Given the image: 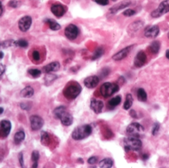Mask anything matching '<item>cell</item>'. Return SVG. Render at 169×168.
<instances>
[{
	"label": "cell",
	"mask_w": 169,
	"mask_h": 168,
	"mask_svg": "<svg viewBox=\"0 0 169 168\" xmlns=\"http://www.w3.org/2000/svg\"><path fill=\"white\" fill-rule=\"evenodd\" d=\"M53 114L55 117L60 120L62 124L65 126L71 125L73 122V117L64 106L57 107L53 110Z\"/></svg>",
	"instance_id": "1"
},
{
	"label": "cell",
	"mask_w": 169,
	"mask_h": 168,
	"mask_svg": "<svg viewBox=\"0 0 169 168\" xmlns=\"http://www.w3.org/2000/svg\"><path fill=\"white\" fill-rule=\"evenodd\" d=\"M92 132V126L85 124L77 127L72 132L71 136L75 141H80L89 137Z\"/></svg>",
	"instance_id": "2"
},
{
	"label": "cell",
	"mask_w": 169,
	"mask_h": 168,
	"mask_svg": "<svg viewBox=\"0 0 169 168\" xmlns=\"http://www.w3.org/2000/svg\"><path fill=\"white\" fill-rule=\"evenodd\" d=\"M81 91V86L78 82H73L65 87L63 93L66 98L73 100L80 95Z\"/></svg>",
	"instance_id": "3"
},
{
	"label": "cell",
	"mask_w": 169,
	"mask_h": 168,
	"mask_svg": "<svg viewBox=\"0 0 169 168\" xmlns=\"http://www.w3.org/2000/svg\"><path fill=\"white\" fill-rule=\"evenodd\" d=\"M124 144L125 150L126 152L130 150L137 152L142 148V141L139 138L130 136L125 138Z\"/></svg>",
	"instance_id": "4"
},
{
	"label": "cell",
	"mask_w": 169,
	"mask_h": 168,
	"mask_svg": "<svg viewBox=\"0 0 169 168\" xmlns=\"http://www.w3.org/2000/svg\"><path fill=\"white\" fill-rule=\"evenodd\" d=\"M119 89V86L117 83L107 82L102 84L100 88V93L104 98H108L117 93Z\"/></svg>",
	"instance_id": "5"
},
{
	"label": "cell",
	"mask_w": 169,
	"mask_h": 168,
	"mask_svg": "<svg viewBox=\"0 0 169 168\" xmlns=\"http://www.w3.org/2000/svg\"><path fill=\"white\" fill-rule=\"evenodd\" d=\"M144 127L137 122L131 123L127 127L126 133L129 136L139 138L144 135Z\"/></svg>",
	"instance_id": "6"
},
{
	"label": "cell",
	"mask_w": 169,
	"mask_h": 168,
	"mask_svg": "<svg viewBox=\"0 0 169 168\" xmlns=\"http://www.w3.org/2000/svg\"><path fill=\"white\" fill-rule=\"evenodd\" d=\"M169 12V0H164L160 3L158 7L153 11L151 16L153 18H158Z\"/></svg>",
	"instance_id": "7"
},
{
	"label": "cell",
	"mask_w": 169,
	"mask_h": 168,
	"mask_svg": "<svg viewBox=\"0 0 169 168\" xmlns=\"http://www.w3.org/2000/svg\"><path fill=\"white\" fill-rule=\"evenodd\" d=\"M79 34V30L77 26L74 24H70L65 28L64 34L66 38L70 40L76 39Z\"/></svg>",
	"instance_id": "8"
},
{
	"label": "cell",
	"mask_w": 169,
	"mask_h": 168,
	"mask_svg": "<svg viewBox=\"0 0 169 168\" xmlns=\"http://www.w3.org/2000/svg\"><path fill=\"white\" fill-rule=\"evenodd\" d=\"M30 122L31 129L34 131H38L43 127L44 121L40 116L33 115L30 117Z\"/></svg>",
	"instance_id": "9"
},
{
	"label": "cell",
	"mask_w": 169,
	"mask_h": 168,
	"mask_svg": "<svg viewBox=\"0 0 169 168\" xmlns=\"http://www.w3.org/2000/svg\"><path fill=\"white\" fill-rule=\"evenodd\" d=\"M134 44L129 45L121 50L120 51H118L113 55L112 57V59L116 61L124 59L126 57H127V56L130 53L132 48H134Z\"/></svg>",
	"instance_id": "10"
},
{
	"label": "cell",
	"mask_w": 169,
	"mask_h": 168,
	"mask_svg": "<svg viewBox=\"0 0 169 168\" xmlns=\"http://www.w3.org/2000/svg\"><path fill=\"white\" fill-rule=\"evenodd\" d=\"M132 3V2L131 0H124L118 2L110 7L109 8V12L111 14H116L121 10L130 6Z\"/></svg>",
	"instance_id": "11"
},
{
	"label": "cell",
	"mask_w": 169,
	"mask_h": 168,
	"mask_svg": "<svg viewBox=\"0 0 169 168\" xmlns=\"http://www.w3.org/2000/svg\"><path fill=\"white\" fill-rule=\"evenodd\" d=\"M12 129V123L7 120H2L0 122V135L2 137L8 136Z\"/></svg>",
	"instance_id": "12"
},
{
	"label": "cell",
	"mask_w": 169,
	"mask_h": 168,
	"mask_svg": "<svg viewBox=\"0 0 169 168\" xmlns=\"http://www.w3.org/2000/svg\"><path fill=\"white\" fill-rule=\"evenodd\" d=\"M159 32V27L158 25H149L144 30V36L147 38L154 39L157 37Z\"/></svg>",
	"instance_id": "13"
},
{
	"label": "cell",
	"mask_w": 169,
	"mask_h": 168,
	"mask_svg": "<svg viewBox=\"0 0 169 168\" xmlns=\"http://www.w3.org/2000/svg\"><path fill=\"white\" fill-rule=\"evenodd\" d=\"M32 23V19L29 16L23 17L18 22V27L22 32H26L29 29Z\"/></svg>",
	"instance_id": "14"
},
{
	"label": "cell",
	"mask_w": 169,
	"mask_h": 168,
	"mask_svg": "<svg viewBox=\"0 0 169 168\" xmlns=\"http://www.w3.org/2000/svg\"><path fill=\"white\" fill-rule=\"evenodd\" d=\"M99 77L97 76H89L84 79V84L87 88L93 89L97 86L99 82Z\"/></svg>",
	"instance_id": "15"
},
{
	"label": "cell",
	"mask_w": 169,
	"mask_h": 168,
	"mask_svg": "<svg viewBox=\"0 0 169 168\" xmlns=\"http://www.w3.org/2000/svg\"><path fill=\"white\" fill-rule=\"evenodd\" d=\"M103 107L104 104L102 101L96 99H92L90 103V108L95 114H98L102 113Z\"/></svg>",
	"instance_id": "16"
},
{
	"label": "cell",
	"mask_w": 169,
	"mask_h": 168,
	"mask_svg": "<svg viewBox=\"0 0 169 168\" xmlns=\"http://www.w3.org/2000/svg\"><path fill=\"white\" fill-rule=\"evenodd\" d=\"M147 56L146 53L142 50L139 51L137 54L134 59V65L137 68H141L146 64Z\"/></svg>",
	"instance_id": "17"
},
{
	"label": "cell",
	"mask_w": 169,
	"mask_h": 168,
	"mask_svg": "<svg viewBox=\"0 0 169 168\" xmlns=\"http://www.w3.org/2000/svg\"><path fill=\"white\" fill-rule=\"evenodd\" d=\"M51 11L54 16L58 18L64 16L66 12L64 7L60 4L52 5L51 7Z\"/></svg>",
	"instance_id": "18"
},
{
	"label": "cell",
	"mask_w": 169,
	"mask_h": 168,
	"mask_svg": "<svg viewBox=\"0 0 169 168\" xmlns=\"http://www.w3.org/2000/svg\"><path fill=\"white\" fill-rule=\"evenodd\" d=\"M60 63L58 62H52L43 67V71L46 73L58 71L60 69Z\"/></svg>",
	"instance_id": "19"
},
{
	"label": "cell",
	"mask_w": 169,
	"mask_h": 168,
	"mask_svg": "<svg viewBox=\"0 0 169 168\" xmlns=\"http://www.w3.org/2000/svg\"><path fill=\"white\" fill-rule=\"evenodd\" d=\"M144 25L143 22L141 20L134 22L130 25L128 27V30L130 33H134L140 30Z\"/></svg>",
	"instance_id": "20"
},
{
	"label": "cell",
	"mask_w": 169,
	"mask_h": 168,
	"mask_svg": "<svg viewBox=\"0 0 169 168\" xmlns=\"http://www.w3.org/2000/svg\"><path fill=\"white\" fill-rule=\"evenodd\" d=\"M34 94V90L32 87L28 86L20 91V95L22 98H31Z\"/></svg>",
	"instance_id": "21"
},
{
	"label": "cell",
	"mask_w": 169,
	"mask_h": 168,
	"mask_svg": "<svg viewBox=\"0 0 169 168\" xmlns=\"http://www.w3.org/2000/svg\"><path fill=\"white\" fill-rule=\"evenodd\" d=\"M113 165V161L110 158H106L101 160L99 163V166L102 168H110Z\"/></svg>",
	"instance_id": "22"
},
{
	"label": "cell",
	"mask_w": 169,
	"mask_h": 168,
	"mask_svg": "<svg viewBox=\"0 0 169 168\" xmlns=\"http://www.w3.org/2000/svg\"><path fill=\"white\" fill-rule=\"evenodd\" d=\"M46 22L49 25V27L52 31H57L60 30L61 26L56 20L53 19H47L46 20Z\"/></svg>",
	"instance_id": "23"
},
{
	"label": "cell",
	"mask_w": 169,
	"mask_h": 168,
	"mask_svg": "<svg viewBox=\"0 0 169 168\" xmlns=\"http://www.w3.org/2000/svg\"><path fill=\"white\" fill-rule=\"evenodd\" d=\"M13 138H14V143L16 144H20L25 139V133L23 131L17 132L16 134H14Z\"/></svg>",
	"instance_id": "24"
},
{
	"label": "cell",
	"mask_w": 169,
	"mask_h": 168,
	"mask_svg": "<svg viewBox=\"0 0 169 168\" xmlns=\"http://www.w3.org/2000/svg\"><path fill=\"white\" fill-rule=\"evenodd\" d=\"M121 101H122V98L121 96L118 95V96H115L113 98L111 99L108 102V104L109 107H111L112 109V108H115L118 105H119Z\"/></svg>",
	"instance_id": "25"
},
{
	"label": "cell",
	"mask_w": 169,
	"mask_h": 168,
	"mask_svg": "<svg viewBox=\"0 0 169 168\" xmlns=\"http://www.w3.org/2000/svg\"><path fill=\"white\" fill-rule=\"evenodd\" d=\"M161 47V44L158 40H154L152 42L149 46L150 50L153 54H157L159 51Z\"/></svg>",
	"instance_id": "26"
},
{
	"label": "cell",
	"mask_w": 169,
	"mask_h": 168,
	"mask_svg": "<svg viewBox=\"0 0 169 168\" xmlns=\"http://www.w3.org/2000/svg\"><path fill=\"white\" fill-rule=\"evenodd\" d=\"M137 98L138 101L142 102H146L147 99V92L144 89L140 88L137 91Z\"/></svg>",
	"instance_id": "27"
},
{
	"label": "cell",
	"mask_w": 169,
	"mask_h": 168,
	"mask_svg": "<svg viewBox=\"0 0 169 168\" xmlns=\"http://www.w3.org/2000/svg\"><path fill=\"white\" fill-rule=\"evenodd\" d=\"M133 101L134 100L132 98L131 94H128L126 97L125 101L123 105L124 109H125V110H128L130 109L133 104Z\"/></svg>",
	"instance_id": "28"
},
{
	"label": "cell",
	"mask_w": 169,
	"mask_h": 168,
	"mask_svg": "<svg viewBox=\"0 0 169 168\" xmlns=\"http://www.w3.org/2000/svg\"><path fill=\"white\" fill-rule=\"evenodd\" d=\"M41 142L45 146H47L50 142V136L47 132L42 131L41 133Z\"/></svg>",
	"instance_id": "29"
},
{
	"label": "cell",
	"mask_w": 169,
	"mask_h": 168,
	"mask_svg": "<svg viewBox=\"0 0 169 168\" xmlns=\"http://www.w3.org/2000/svg\"><path fill=\"white\" fill-rule=\"evenodd\" d=\"M104 49L102 47L97 48V49H96L94 53H93V55H92V59L93 61L98 59L99 58L102 57V55L104 54Z\"/></svg>",
	"instance_id": "30"
},
{
	"label": "cell",
	"mask_w": 169,
	"mask_h": 168,
	"mask_svg": "<svg viewBox=\"0 0 169 168\" xmlns=\"http://www.w3.org/2000/svg\"><path fill=\"white\" fill-rule=\"evenodd\" d=\"M57 78V77L56 75L51 73H47L45 78V83L47 85H50L54 81H56Z\"/></svg>",
	"instance_id": "31"
},
{
	"label": "cell",
	"mask_w": 169,
	"mask_h": 168,
	"mask_svg": "<svg viewBox=\"0 0 169 168\" xmlns=\"http://www.w3.org/2000/svg\"><path fill=\"white\" fill-rule=\"evenodd\" d=\"M28 72L32 77L34 78H38L41 76L42 72L37 69H30L28 71Z\"/></svg>",
	"instance_id": "32"
},
{
	"label": "cell",
	"mask_w": 169,
	"mask_h": 168,
	"mask_svg": "<svg viewBox=\"0 0 169 168\" xmlns=\"http://www.w3.org/2000/svg\"><path fill=\"white\" fill-rule=\"evenodd\" d=\"M14 44L17 46H19L20 48H26L28 45L27 41L24 39H20L14 42Z\"/></svg>",
	"instance_id": "33"
},
{
	"label": "cell",
	"mask_w": 169,
	"mask_h": 168,
	"mask_svg": "<svg viewBox=\"0 0 169 168\" xmlns=\"http://www.w3.org/2000/svg\"><path fill=\"white\" fill-rule=\"evenodd\" d=\"M40 158V153L38 150H34L32 152V154H31V160L32 162H38V160Z\"/></svg>",
	"instance_id": "34"
},
{
	"label": "cell",
	"mask_w": 169,
	"mask_h": 168,
	"mask_svg": "<svg viewBox=\"0 0 169 168\" xmlns=\"http://www.w3.org/2000/svg\"><path fill=\"white\" fill-rule=\"evenodd\" d=\"M110 72V70L109 68H104L103 69H102L99 72V76L102 78L105 77L109 75V73Z\"/></svg>",
	"instance_id": "35"
},
{
	"label": "cell",
	"mask_w": 169,
	"mask_h": 168,
	"mask_svg": "<svg viewBox=\"0 0 169 168\" xmlns=\"http://www.w3.org/2000/svg\"><path fill=\"white\" fill-rule=\"evenodd\" d=\"M136 13V11H134V10H132V9H130V8L125 10L123 12V15L127 17L132 16H134Z\"/></svg>",
	"instance_id": "36"
},
{
	"label": "cell",
	"mask_w": 169,
	"mask_h": 168,
	"mask_svg": "<svg viewBox=\"0 0 169 168\" xmlns=\"http://www.w3.org/2000/svg\"><path fill=\"white\" fill-rule=\"evenodd\" d=\"M160 124L158 122L154 123L153 126L152 130V134L153 136H155L158 133L160 129Z\"/></svg>",
	"instance_id": "37"
},
{
	"label": "cell",
	"mask_w": 169,
	"mask_h": 168,
	"mask_svg": "<svg viewBox=\"0 0 169 168\" xmlns=\"http://www.w3.org/2000/svg\"><path fill=\"white\" fill-rule=\"evenodd\" d=\"M92 1L93 2L102 6H105L109 4V0H92Z\"/></svg>",
	"instance_id": "38"
},
{
	"label": "cell",
	"mask_w": 169,
	"mask_h": 168,
	"mask_svg": "<svg viewBox=\"0 0 169 168\" xmlns=\"http://www.w3.org/2000/svg\"><path fill=\"white\" fill-rule=\"evenodd\" d=\"M20 108L25 110H29L32 108L31 105L29 103H22L20 104Z\"/></svg>",
	"instance_id": "39"
},
{
	"label": "cell",
	"mask_w": 169,
	"mask_h": 168,
	"mask_svg": "<svg viewBox=\"0 0 169 168\" xmlns=\"http://www.w3.org/2000/svg\"><path fill=\"white\" fill-rule=\"evenodd\" d=\"M32 57H33V59L34 60L36 61H38L40 59V54L39 53V51L37 50H35L33 51L32 54Z\"/></svg>",
	"instance_id": "40"
},
{
	"label": "cell",
	"mask_w": 169,
	"mask_h": 168,
	"mask_svg": "<svg viewBox=\"0 0 169 168\" xmlns=\"http://www.w3.org/2000/svg\"><path fill=\"white\" fill-rule=\"evenodd\" d=\"M18 160H19L20 166L22 168H23L24 166V162L23 154L22 152L19 153V154L18 155Z\"/></svg>",
	"instance_id": "41"
},
{
	"label": "cell",
	"mask_w": 169,
	"mask_h": 168,
	"mask_svg": "<svg viewBox=\"0 0 169 168\" xmlns=\"http://www.w3.org/2000/svg\"><path fill=\"white\" fill-rule=\"evenodd\" d=\"M98 161V159L96 156H92L89 158V159L87 160V163L90 165H93L97 163Z\"/></svg>",
	"instance_id": "42"
},
{
	"label": "cell",
	"mask_w": 169,
	"mask_h": 168,
	"mask_svg": "<svg viewBox=\"0 0 169 168\" xmlns=\"http://www.w3.org/2000/svg\"><path fill=\"white\" fill-rule=\"evenodd\" d=\"M17 5L18 2L17 0H11L9 2V6L11 7H16Z\"/></svg>",
	"instance_id": "43"
},
{
	"label": "cell",
	"mask_w": 169,
	"mask_h": 168,
	"mask_svg": "<svg viewBox=\"0 0 169 168\" xmlns=\"http://www.w3.org/2000/svg\"><path fill=\"white\" fill-rule=\"evenodd\" d=\"M130 115L134 119H137L138 118V115H137V114L136 111H135V110H132L130 111Z\"/></svg>",
	"instance_id": "44"
},
{
	"label": "cell",
	"mask_w": 169,
	"mask_h": 168,
	"mask_svg": "<svg viewBox=\"0 0 169 168\" xmlns=\"http://www.w3.org/2000/svg\"><path fill=\"white\" fill-rule=\"evenodd\" d=\"M5 70H6L5 66L0 63V76H2L5 72Z\"/></svg>",
	"instance_id": "45"
},
{
	"label": "cell",
	"mask_w": 169,
	"mask_h": 168,
	"mask_svg": "<svg viewBox=\"0 0 169 168\" xmlns=\"http://www.w3.org/2000/svg\"><path fill=\"white\" fill-rule=\"evenodd\" d=\"M149 158V155L147 154H144L142 155V159L143 160H147V159Z\"/></svg>",
	"instance_id": "46"
},
{
	"label": "cell",
	"mask_w": 169,
	"mask_h": 168,
	"mask_svg": "<svg viewBox=\"0 0 169 168\" xmlns=\"http://www.w3.org/2000/svg\"><path fill=\"white\" fill-rule=\"evenodd\" d=\"M38 162H34L33 165H32V167L33 168H36L38 167Z\"/></svg>",
	"instance_id": "47"
},
{
	"label": "cell",
	"mask_w": 169,
	"mask_h": 168,
	"mask_svg": "<svg viewBox=\"0 0 169 168\" xmlns=\"http://www.w3.org/2000/svg\"><path fill=\"white\" fill-rule=\"evenodd\" d=\"M166 57L169 60V49H167L166 51Z\"/></svg>",
	"instance_id": "48"
},
{
	"label": "cell",
	"mask_w": 169,
	"mask_h": 168,
	"mask_svg": "<svg viewBox=\"0 0 169 168\" xmlns=\"http://www.w3.org/2000/svg\"><path fill=\"white\" fill-rule=\"evenodd\" d=\"M3 10H2V6L1 2H0V16L2 14Z\"/></svg>",
	"instance_id": "49"
},
{
	"label": "cell",
	"mask_w": 169,
	"mask_h": 168,
	"mask_svg": "<svg viewBox=\"0 0 169 168\" xmlns=\"http://www.w3.org/2000/svg\"><path fill=\"white\" fill-rule=\"evenodd\" d=\"M4 54L2 51H0V59H2V58H4Z\"/></svg>",
	"instance_id": "50"
},
{
	"label": "cell",
	"mask_w": 169,
	"mask_h": 168,
	"mask_svg": "<svg viewBox=\"0 0 169 168\" xmlns=\"http://www.w3.org/2000/svg\"><path fill=\"white\" fill-rule=\"evenodd\" d=\"M4 108H2V107H0V115L3 114V113H4Z\"/></svg>",
	"instance_id": "51"
},
{
	"label": "cell",
	"mask_w": 169,
	"mask_h": 168,
	"mask_svg": "<svg viewBox=\"0 0 169 168\" xmlns=\"http://www.w3.org/2000/svg\"><path fill=\"white\" fill-rule=\"evenodd\" d=\"M168 38H169V32L168 33Z\"/></svg>",
	"instance_id": "52"
},
{
	"label": "cell",
	"mask_w": 169,
	"mask_h": 168,
	"mask_svg": "<svg viewBox=\"0 0 169 168\" xmlns=\"http://www.w3.org/2000/svg\"><path fill=\"white\" fill-rule=\"evenodd\" d=\"M112 1L113 2H116L117 0H112Z\"/></svg>",
	"instance_id": "53"
}]
</instances>
